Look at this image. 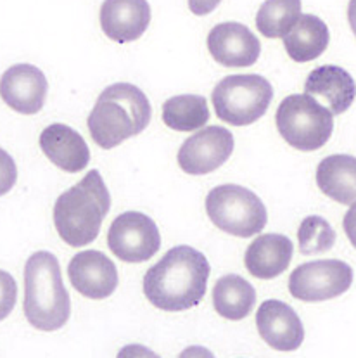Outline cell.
<instances>
[{"label":"cell","mask_w":356,"mask_h":358,"mask_svg":"<svg viewBox=\"0 0 356 358\" xmlns=\"http://www.w3.org/2000/svg\"><path fill=\"white\" fill-rule=\"evenodd\" d=\"M151 115V102L139 87L114 83L103 90L87 125L99 148L112 149L133 135L142 134Z\"/></svg>","instance_id":"3"},{"label":"cell","mask_w":356,"mask_h":358,"mask_svg":"<svg viewBox=\"0 0 356 358\" xmlns=\"http://www.w3.org/2000/svg\"><path fill=\"white\" fill-rule=\"evenodd\" d=\"M221 0H188V9L195 16H206V14L213 13Z\"/></svg>","instance_id":"27"},{"label":"cell","mask_w":356,"mask_h":358,"mask_svg":"<svg viewBox=\"0 0 356 358\" xmlns=\"http://www.w3.org/2000/svg\"><path fill=\"white\" fill-rule=\"evenodd\" d=\"M336 230L330 227L329 222L318 215H311L301 222L297 230L301 255H317L332 250L336 244Z\"/></svg>","instance_id":"24"},{"label":"cell","mask_w":356,"mask_h":358,"mask_svg":"<svg viewBox=\"0 0 356 358\" xmlns=\"http://www.w3.org/2000/svg\"><path fill=\"white\" fill-rule=\"evenodd\" d=\"M343 227H344V232H346L348 239H350V243L353 244V248L356 250V201L351 204L348 213L344 215Z\"/></svg>","instance_id":"28"},{"label":"cell","mask_w":356,"mask_h":358,"mask_svg":"<svg viewBox=\"0 0 356 358\" xmlns=\"http://www.w3.org/2000/svg\"><path fill=\"white\" fill-rule=\"evenodd\" d=\"M17 180V168L13 156L0 148V196H6Z\"/></svg>","instance_id":"26"},{"label":"cell","mask_w":356,"mask_h":358,"mask_svg":"<svg viewBox=\"0 0 356 358\" xmlns=\"http://www.w3.org/2000/svg\"><path fill=\"white\" fill-rule=\"evenodd\" d=\"M274 89L261 75L225 76L212 94L214 113L221 122L248 127L270 108Z\"/></svg>","instance_id":"6"},{"label":"cell","mask_w":356,"mask_h":358,"mask_svg":"<svg viewBox=\"0 0 356 358\" xmlns=\"http://www.w3.org/2000/svg\"><path fill=\"white\" fill-rule=\"evenodd\" d=\"M318 189L341 204L356 201V158L350 155H332L322 159L317 168Z\"/></svg>","instance_id":"20"},{"label":"cell","mask_w":356,"mask_h":358,"mask_svg":"<svg viewBox=\"0 0 356 358\" xmlns=\"http://www.w3.org/2000/svg\"><path fill=\"white\" fill-rule=\"evenodd\" d=\"M208 49L216 63L227 68H249L261 54L258 36L241 23H220L209 31Z\"/></svg>","instance_id":"13"},{"label":"cell","mask_w":356,"mask_h":358,"mask_svg":"<svg viewBox=\"0 0 356 358\" xmlns=\"http://www.w3.org/2000/svg\"><path fill=\"white\" fill-rule=\"evenodd\" d=\"M49 92L45 75L34 64H14L0 78V97L21 115H36Z\"/></svg>","instance_id":"11"},{"label":"cell","mask_w":356,"mask_h":358,"mask_svg":"<svg viewBox=\"0 0 356 358\" xmlns=\"http://www.w3.org/2000/svg\"><path fill=\"white\" fill-rule=\"evenodd\" d=\"M151 23L147 0H104L101 7V28L112 42H135Z\"/></svg>","instance_id":"15"},{"label":"cell","mask_w":356,"mask_h":358,"mask_svg":"<svg viewBox=\"0 0 356 358\" xmlns=\"http://www.w3.org/2000/svg\"><path fill=\"white\" fill-rule=\"evenodd\" d=\"M71 315V299L61 277L59 260L36 251L24 265V317L38 331H57Z\"/></svg>","instance_id":"4"},{"label":"cell","mask_w":356,"mask_h":358,"mask_svg":"<svg viewBox=\"0 0 356 358\" xmlns=\"http://www.w3.org/2000/svg\"><path fill=\"white\" fill-rule=\"evenodd\" d=\"M209 220L223 232L235 237H253L268 222L267 208L253 191L235 184L218 185L206 197Z\"/></svg>","instance_id":"7"},{"label":"cell","mask_w":356,"mask_h":358,"mask_svg":"<svg viewBox=\"0 0 356 358\" xmlns=\"http://www.w3.org/2000/svg\"><path fill=\"white\" fill-rule=\"evenodd\" d=\"M348 21H350L351 30H353L356 36V0H350V6H348Z\"/></svg>","instance_id":"29"},{"label":"cell","mask_w":356,"mask_h":358,"mask_svg":"<svg viewBox=\"0 0 356 358\" xmlns=\"http://www.w3.org/2000/svg\"><path fill=\"white\" fill-rule=\"evenodd\" d=\"M353 284V268L343 260H317L297 266L289 277V293L299 301H327Z\"/></svg>","instance_id":"8"},{"label":"cell","mask_w":356,"mask_h":358,"mask_svg":"<svg viewBox=\"0 0 356 358\" xmlns=\"http://www.w3.org/2000/svg\"><path fill=\"white\" fill-rule=\"evenodd\" d=\"M294 244L282 234H263L249 244L244 255L246 268L253 277L270 280L284 273L292 260Z\"/></svg>","instance_id":"17"},{"label":"cell","mask_w":356,"mask_h":358,"mask_svg":"<svg viewBox=\"0 0 356 358\" xmlns=\"http://www.w3.org/2000/svg\"><path fill=\"white\" fill-rule=\"evenodd\" d=\"M107 246L121 262L142 263L158 253L161 236L151 217L139 211H126L116 217L109 227Z\"/></svg>","instance_id":"9"},{"label":"cell","mask_w":356,"mask_h":358,"mask_svg":"<svg viewBox=\"0 0 356 358\" xmlns=\"http://www.w3.org/2000/svg\"><path fill=\"white\" fill-rule=\"evenodd\" d=\"M208 102L202 96L181 94L163 104V122L168 129L177 131H192L202 129L209 122Z\"/></svg>","instance_id":"22"},{"label":"cell","mask_w":356,"mask_h":358,"mask_svg":"<svg viewBox=\"0 0 356 358\" xmlns=\"http://www.w3.org/2000/svg\"><path fill=\"white\" fill-rule=\"evenodd\" d=\"M279 134L297 151L322 149L334 131V115L310 94H292L281 102L275 115Z\"/></svg>","instance_id":"5"},{"label":"cell","mask_w":356,"mask_h":358,"mask_svg":"<svg viewBox=\"0 0 356 358\" xmlns=\"http://www.w3.org/2000/svg\"><path fill=\"white\" fill-rule=\"evenodd\" d=\"M40 149L57 168L78 173L90 163V149L85 138L63 123H54L40 134Z\"/></svg>","instance_id":"16"},{"label":"cell","mask_w":356,"mask_h":358,"mask_svg":"<svg viewBox=\"0 0 356 358\" xmlns=\"http://www.w3.org/2000/svg\"><path fill=\"white\" fill-rule=\"evenodd\" d=\"M301 16V0H265L256 16V27L267 38H284Z\"/></svg>","instance_id":"23"},{"label":"cell","mask_w":356,"mask_h":358,"mask_svg":"<svg viewBox=\"0 0 356 358\" xmlns=\"http://www.w3.org/2000/svg\"><path fill=\"white\" fill-rule=\"evenodd\" d=\"M330 42V31L325 21L313 14H301L284 36V47L296 63H310L320 57Z\"/></svg>","instance_id":"19"},{"label":"cell","mask_w":356,"mask_h":358,"mask_svg":"<svg viewBox=\"0 0 356 358\" xmlns=\"http://www.w3.org/2000/svg\"><path fill=\"white\" fill-rule=\"evenodd\" d=\"M71 286L90 299H106L118 287V268L104 253L96 250L80 251L68 265Z\"/></svg>","instance_id":"12"},{"label":"cell","mask_w":356,"mask_h":358,"mask_svg":"<svg viewBox=\"0 0 356 358\" xmlns=\"http://www.w3.org/2000/svg\"><path fill=\"white\" fill-rule=\"evenodd\" d=\"M212 273L208 258L192 246H175L145 272L144 294L165 312H185L205 298Z\"/></svg>","instance_id":"1"},{"label":"cell","mask_w":356,"mask_h":358,"mask_svg":"<svg viewBox=\"0 0 356 358\" xmlns=\"http://www.w3.org/2000/svg\"><path fill=\"white\" fill-rule=\"evenodd\" d=\"M111 208V196L99 170H90L82 180L57 197L54 225L61 239L73 248L94 243Z\"/></svg>","instance_id":"2"},{"label":"cell","mask_w":356,"mask_h":358,"mask_svg":"<svg viewBox=\"0 0 356 358\" xmlns=\"http://www.w3.org/2000/svg\"><path fill=\"white\" fill-rule=\"evenodd\" d=\"M17 301V284L6 270H0V320L10 315Z\"/></svg>","instance_id":"25"},{"label":"cell","mask_w":356,"mask_h":358,"mask_svg":"<svg viewBox=\"0 0 356 358\" xmlns=\"http://www.w3.org/2000/svg\"><path fill=\"white\" fill-rule=\"evenodd\" d=\"M304 90L310 96L323 99L332 115L346 113L356 97V83L353 76L346 69L336 64H325L313 69L308 75Z\"/></svg>","instance_id":"18"},{"label":"cell","mask_w":356,"mask_h":358,"mask_svg":"<svg viewBox=\"0 0 356 358\" xmlns=\"http://www.w3.org/2000/svg\"><path fill=\"white\" fill-rule=\"evenodd\" d=\"M256 305V291L253 284L241 275L221 277L213 289V306L220 317L227 320H242Z\"/></svg>","instance_id":"21"},{"label":"cell","mask_w":356,"mask_h":358,"mask_svg":"<svg viewBox=\"0 0 356 358\" xmlns=\"http://www.w3.org/2000/svg\"><path fill=\"white\" fill-rule=\"evenodd\" d=\"M256 327L263 341L279 352H294L303 345V322L281 299H267L261 303L256 312Z\"/></svg>","instance_id":"14"},{"label":"cell","mask_w":356,"mask_h":358,"mask_svg":"<svg viewBox=\"0 0 356 358\" xmlns=\"http://www.w3.org/2000/svg\"><path fill=\"white\" fill-rule=\"evenodd\" d=\"M234 135L223 127H206L181 144L178 166L188 175H206L218 170L234 152Z\"/></svg>","instance_id":"10"}]
</instances>
